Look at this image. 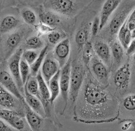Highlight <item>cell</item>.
<instances>
[{"label":"cell","instance_id":"obj_6","mask_svg":"<svg viewBox=\"0 0 135 131\" xmlns=\"http://www.w3.org/2000/svg\"><path fill=\"white\" fill-rule=\"evenodd\" d=\"M32 27H33L26 24H23L18 31L13 32L8 36L5 43L6 59H8L15 50L20 45L26 35L32 32L33 28Z\"/></svg>","mask_w":135,"mask_h":131},{"label":"cell","instance_id":"obj_14","mask_svg":"<svg viewBox=\"0 0 135 131\" xmlns=\"http://www.w3.org/2000/svg\"><path fill=\"white\" fill-rule=\"evenodd\" d=\"M23 24L21 17L7 15L0 19V33L5 34L20 28Z\"/></svg>","mask_w":135,"mask_h":131},{"label":"cell","instance_id":"obj_38","mask_svg":"<svg viewBox=\"0 0 135 131\" xmlns=\"http://www.w3.org/2000/svg\"><path fill=\"white\" fill-rule=\"evenodd\" d=\"M15 0H0V8H4L9 4H14Z\"/></svg>","mask_w":135,"mask_h":131},{"label":"cell","instance_id":"obj_29","mask_svg":"<svg viewBox=\"0 0 135 131\" xmlns=\"http://www.w3.org/2000/svg\"><path fill=\"white\" fill-rule=\"evenodd\" d=\"M20 72L22 82L25 85L29 78L30 67V65L22 57L20 62Z\"/></svg>","mask_w":135,"mask_h":131},{"label":"cell","instance_id":"obj_24","mask_svg":"<svg viewBox=\"0 0 135 131\" xmlns=\"http://www.w3.org/2000/svg\"><path fill=\"white\" fill-rule=\"evenodd\" d=\"M46 36L49 44L51 45H56L64 38H67V34L63 31L54 29L44 35Z\"/></svg>","mask_w":135,"mask_h":131},{"label":"cell","instance_id":"obj_3","mask_svg":"<svg viewBox=\"0 0 135 131\" xmlns=\"http://www.w3.org/2000/svg\"><path fill=\"white\" fill-rule=\"evenodd\" d=\"M94 0H46L43 6L70 18L81 13Z\"/></svg>","mask_w":135,"mask_h":131},{"label":"cell","instance_id":"obj_2","mask_svg":"<svg viewBox=\"0 0 135 131\" xmlns=\"http://www.w3.org/2000/svg\"><path fill=\"white\" fill-rule=\"evenodd\" d=\"M135 7V0H122L98 34L106 38L109 43L115 39L119 30Z\"/></svg>","mask_w":135,"mask_h":131},{"label":"cell","instance_id":"obj_40","mask_svg":"<svg viewBox=\"0 0 135 131\" xmlns=\"http://www.w3.org/2000/svg\"><path fill=\"white\" fill-rule=\"evenodd\" d=\"M127 20L128 21H134L135 22V7L129 15V17L128 18Z\"/></svg>","mask_w":135,"mask_h":131},{"label":"cell","instance_id":"obj_36","mask_svg":"<svg viewBox=\"0 0 135 131\" xmlns=\"http://www.w3.org/2000/svg\"><path fill=\"white\" fill-rule=\"evenodd\" d=\"M127 55H131L135 53V38L133 39L126 50Z\"/></svg>","mask_w":135,"mask_h":131},{"label":"cell","instance_id":"obj_33","mask_svg":"<svg viewBox=\"0 0 135 131\" xmlns=\"http://www.w3.org/2000/svg\"><path fill=\"white\" fill-rule=\"evenodd\" d=\"M100 19L99 15L96 16L93 20L91 29V38L94 39L98 35L100 32Z\"/></svg>","mask_w":135,"mask_h":131},{"label":"cell","instance_id":"obj_31","mask_svg":"<svg viewBox=\"0 0 135 131\" xmlns=\"http://www.w3.org/2000/svg\"><path fill=\"white\" fill-rule=\"evenodd\" d=\"M38 55L34 50L27 49L23 52L22 58L30 65H32L37 59Z\"/></svg>","mask_w":135,"mask_h":131},{"label":"cell","instance_id":"obj_15","mask_svg":"<svg viewBox=\"0 0 135 131\" xmlns=\"http://www.w3.org/2000/svg\"><path fill=\"white\" fill-rule=\"evenodd\" d=\"M24 108L27 122L32 131H39L43 123V117L32 109L26 102L25 98L22 100Z\"/></svg>","mask_w":135,"mask_h":131},{"label":"cell","instance_id":"obj_22","mask_svg":"<svg viewBox=\"0 0 135 131\" xmlns=\"http://www.w3.org/2000/svg\"><path fill=\"white\" fill-rule=\"evenodd\" d=\"M38 83V88L42 102L43 104L46 101H49L50 98V92L49 86L42 76L41 71L40 70L36 76Z\"/></svg>","mask_w":135,"mask_h":131},{"label":"cell","instance_id":"obj_20","mask_svg":"<svg viewBox=\"0 0 135 131\" xmlns=\"http://www.w3.org/2000/svg\"><path fill=\"white\" fill-rule=\"evenodd\" d=\"M17 99L0 83V106L8 109L15 108L18 104Z\"/></svg>","mask_w":135,"mask_h":131},{"label":"cell","instance_id":"obj_10","mask_svg":"<svg viewBox=\"0 0 135 131\" xmlns=\"http://www.w3.org/2000/svg\"><path fill=\"white\" fill-rule=\"evenodd\" d=\"M131 78V71L129 63H126L118 69L113 77L115 86L120 90H126L129 87Z\"/></svg>","mask_w":135,"mask_h":131},{"label":"cell","instance_id":"obj_26","mask_svg":"<svg viewBox=\"0 0 135 131\" xmlns=\"http://www.w3.org/2000/svg\"><path fill=\"white\" fill-rule=\"evenodd\" d=\"M25 85L26 86L27 90L30 93L36 96L42 101L39 91L38 83L36 78L33 76L31 78L29 77Z\"/></svg>","mask_w":135,"mask_h":131},{"label":"cell","instance_id":"obj_25","mask_svg":"<svg viewBox=\"0 0 135 131\" xmlns=\"http://www.w3.org/2000/svg\"><path fill=\"white\" fill-rule=\"evenodd\" d=\"M49 47V45L45 46L41 50V52H40V54L34 62L30 65V73L32 76L36 77L40 71V67L45 60Z\"/></svg>","mask_w":135,"mask_h":131},{"label":"cell","instance_id":"obj_41","mask_svg":"<svg viewBox=\"0 0 135 131\" xmlns=\"http://www.w3.org/2000/svg\"><path fill=\"white\" fill-rule=\"evenodd\" d=\"M131 34L132 37L133 39H134V38H135V28L133 30V31H132Z\"/></svg>","mask_w":135,"mask_h":131},{"label":"cell","instance_id":"obj_16","mask_svg":"<svg viewBox=\"0 0 135 131\" xmlns=\"http://www.w3.org/2000/svg\"><path fill=\"white\" fill-rule=\"evenodd\" d=\"M91 69L94 75L100 83L106 86L108 83V70L104 63L97 57H94L90 61Z\"/></svg>","mask_w":135,"mask_h":131},{"label":"cell","instance_id":"obj_12","mask_svg":"<svg viewBox=\"0 0 135 131\" xmlns=\"http://www.w3.org/2000/svg\"><path fill=\"white\" fill-rule=\"evenodd\" d=\"M122 1V0H103L99 14L100 31L105 27L110 17Z\"/></svg>","mask_w":135,"mask_h":131},{"label":"cell","instance_id":"obj_4","mask_svg":"<svg viewBox=\"0 0 135 131\" xmlns=\"http://www.w3.org/2000/svg\"><path fill=\"white\" fill-rule=\"evenodd\" d=\"M36 8L40 22L51 28L63 31L66 34L71 33L75 18H67L52 11L46 9L42 5Z\"/></svg>","mask_w":135,"mask_h":131},{"label":"cell","instance_id":"obj_1","mask_svg":"<svg viewBox=\"0 0 135 131\" xmlns=\"http://www.w3.org/2000/svg\"><path fill=\"white\" fill-rule=\"evenodd\" d=\"M75 121L86 124L112 122L119 116L117 100L90 72L85 75L75 103Z\"/></svg>","mask_w":135,"mask_h":131},{"label":"cell","instance_id":"obj_17","mask_svg":"<svg viewBox=\"0 0 135 131\" xmlns=\"http://www.w3.org/2000/svg\"><path fill=\"white\" fill-rule=\"evenodd\" d=\"M60 65L55 59L47 57L45 59L41 67V73L44 79L48 85L50 79L56 74Z\"/></svg>","mask_w":135,"mask_h":131},{"label":"cell","instance_id":"obj_32","mask_svg":"<svg viewBox=\"0 0 135 131\" xmlns=\"http://www.w3.org/2000/svg\"><path fill=\"white\" fill-rule=\"evenodd\" d=\"M123 106L126 110L129 111L135 110V94L130 95L124 99Z\"/></svg>","mask_w":135,"mask_h":131},{"label":"cell","instance_id":"obj_23","mask_svg":"<svg viewBox=\"0 0 135 131\" xmlns=\"http://www.w3.org/2000/svg\"><path fill=\"white\" fill-rule=\"evenodd\" d=\"M112 55L116 62H121L124 55V49L118 39H115L109 43Z\"/></svg>","mask_w":135,"mask_h":131},{"label":"cell","instance_id":"obj_8","mask_svg":"<svg viewBox=\"0 0 135 131\" xmlns=\"http://www.w3.org/2000/svg\"><path fill=\"white\" fill-rule=\"evenodd\" d=\"M94 39L92 42L95 53L106 65L110 66L112 53L109 45L102 38L96 39L95 38Z\"/></svg>","mask_w":135,"mask_h":131},{"label":"cell","instance_id":"obj_42","mask_svg":"<svg viewBox=\"0 0 135 131\" xmlns=\"http://www.w3.org/2000/svg\"><path fill=\"white\" fill-rule=\"evenodd\" d=\"M133 61H134V64H135V53L133 54Z\"/></svg>","mask_w":135,"mask_h":131},{"label":"cell","instance_id":"obj_13","mask_svg":"<svg viewBox=\"0 0 135 131\" xmlns=\"http://www.w3.org/2000/svg\"><path fill=\"white\" fill-rule=\"evenodd\" d=\"M0 83L18 99L22 101L24 99L14 78L6 71L3 70L0 71Z\"/></svg>","mask_w":135,"mask_h":131},{"label":"cell","instance_id":"obj_19","mask_svg":"<svg viewBox=\"0 0 135 131\" xmlns=\"http://www.w3.org/2000/svg\"><path fill=\"white\" fill-rule=\"evenodd\" d=\"M20 11V15L25 24L36 28L40 23L37 10L32 8V7L24 6Z\"/></svg>","mask_w":135,"mask_h":131},{"label":"cell","instance_id":"obj_27","mask_svg":"<svg viewBox=\"0 0 135 131\" xmlns=\"http://www.w3.org/2000/svg\"><path fill=\"white\" fill-rule=\"evenodd\" d=\"M82 57L83 61L85 64L87 65L93 59L95 52L93 49V45L91 41L90 40L86 44L82 50Z\"/></svg>","mask_w":135,"mask_h":131},{"label":"cell","instance_id":"obj_5","mask_svg":"<svg viewBox=\"0 0 135 131\" xmlns=\"http://www.w3.org/2000/svg\"><path fill=\"white\" fill-rule=\"evenodd\" d=\"M74 63H72L69 92V97L72 105L76 102L85 77L83 65Z\"/></svg>","mask_w":135,"mask_h":131},{"label":"cell","instance_id":"obj_11","mask_svg":"<svg viewBox=\"0 0 135 131\" xmlns=\"http://www.w3.org/2000/svg\"><path fill=\"white\" fill-rule=\"evenodd\" d=\"M23 52L22 48L18 49L11 57L8 64L11 73L14 78L20 91L22 90L24 85L22 82L20 72V62Z\"/></svg>","mask_w":135,"mask_h":131},{"label":"cell","instance_id":"obj_21","mask_svg":"<svg viewBox=\"0 0 135 131\" xmlns=\"http://www.w3.org/2000/svg\"><path fill=\"white\" fill-rule=\"evenodd\" d=\"M60 70H59L55 75L50 79L48 86L50 92V98L49 102L52 104L57 98L60 92Z\"/></svg>","mask_w":135,"mask_h":131},{"label":"cell","instance_id":"obj_30","mask_svg":"<svg viewBox=\"0 0 135 131\" xmlns=\"http://www.w3.org/2000/svg\"><path fill=\"white\" fill-rule=\"evenodd\" d=\"M8 123L13 129L18 130H23L25 126L24 121L18 114L15 115Z\"/></svg>","mask_w":135,"mask_h":131},{"label":"cell","instance_id":"obj_39","mask_svg":"<svg viewBox=\"0 0 135 131\" xmlns=\"http://www.w3.org/2000/svg\"><path fill=\"white\" fill-rule=\"evenodd\" d=\"M126 24L128 28L131 32L135 28V22L134 21H128L126 20Z\"/></svg>","mask_w":135,"mask_h":131},{"label":"cell","instance_id":"obj_7","mask_svg":"<svg viewBox=\"0 0 135 131\" xmlns=\"http://www.w3.org/2000/svg\"><path fill=\"white\" fill-rule=\"evenodd\" d=\"M71 65V61L70 59H69L60 70V93L65 103L62 112H64L65 109H66L68 104V100L69 98Z\"/></svg>","mask_w":135,"mask_h":131},{"label":"cell","instance_id":"obj_9","mask_svg":"<svg viewBox=\"0 0 135 131\" xmlns=\"http://www.w3.org/2000/svg\"><path fill=\"white\" fill-rule=\"evenodd\" d=\"M71 46L70 39L68 37L62 40L55 46L54 55L60 67H62L69 60Z\"/></svg>","mask_w":135,"mask_h":131},{"label":"cell","instance_id":"obj_35","mask_svg":"<svg viewBox=\"0 0 135 131\" xmlns=\"http://www.w3.org/2000/svg\"><path fill=\"white\" fill-rule=\"evenodd\" d=\"M21 4L24 6H28L36 8L43 5L46 0H18Z\"/></svg>","mask_w":135,"mask_h":131},{"label":"cell","instance_id":"obj_18","mask_svg":"<svg viewBox=\"0 0 135 131\" xmlns=\"http://www.w3.org/2000/svg\"><path fill=\"white\" fill-rule=\"evenodd\" d=\"M25 100L28 106L42 117H46V112L42 102L36 96L31 94L27 90L26 85L24 87Z\"/></svg>","mask_w":135,"mask_h":131},{"label":"cell","instance_id":"obj_37","mask_svg":"<svg viewBox=\"0 0 135 131\" xmlns=\"http://www.w3.org/2000/svg\"><path fill=\"white\" fill-rule=\"evenodd\" d=\"M13 130V128H12L4 121L0 119V131H12Z\"/></svg>","mask_w":135,"mask_h":131},{"label":"cell","instance_id":"obj_28","mask_svg":"<svg viewBox=\"0 0 135 131\" xmlns=\"http://www.w3.org/2000/svg\"><path fill=\"white\" fill-rule=\"evenodd\" d=\"M44 46V42L40 36H33L26 41L25 47L27 49L36 50L41 49Z\"/></svg>","mask_w":135,"mask_h":131},{"label":"cell","instance_id":"obj_34","mask_svg":"<svg viewBox=\"0 0 135 131\" xmlns=\"http://www.w3.org/2000/svg\"><path fill=\"white\" fill-rule=\"evenodd\" d=\"M17 113L10 109H0V118L8 122Z\"/></svg>","mask_w":135,"mask_h":131}]
</instances>
